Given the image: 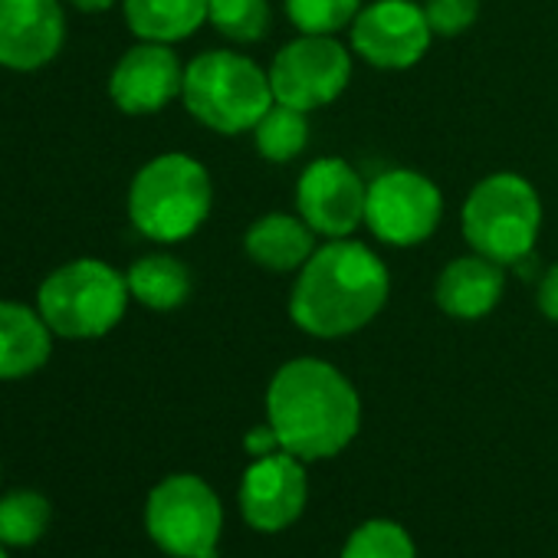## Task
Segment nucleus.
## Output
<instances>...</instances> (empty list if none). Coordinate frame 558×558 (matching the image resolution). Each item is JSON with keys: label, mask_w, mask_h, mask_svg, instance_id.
<instances>
[{"label": "nucleus", "mask_w": 558, "mask_h": 558, "mask_svg": "<svg viewBox=\"0 0 558 558\" xmlns=\"http://www.w3.org/2000/svg\"><path fill=\"white\" fill-rule=\"evenodd\" d=\"M388 293V266L368 243L326 240L296 272L290 319L313 339H345L378 319Z\"/></svg>", "instance_id": "f257e3e1"}, {"label": "nucleus", "mask_w": 558, "mask_h": 558, "mask_svg": "<svg viewBox=\"0 0 558 558\" xmlns=\"http://www.w3.org/2000/svg\"><path fill=\"white\" fill-rule=\"evenodd\" d=\"M184 89V66L168 44L138 40L109 73V99L125 116H155Z\"/></svg>", "instance_id": "ddd939ff"}, {"label": "nucleus", "mask_w": 558, "mask_h": 558, "mask_svg": "<svg viewBox=\"0 0 558 558\" xmlns=\"http://www.w3.org/2000/svg\"><path fill=\"white\" fill-rule=\"evenodd\" d=\"M303 463L306 460L279 450L256 457L246 466L240 480V509L256 532H283L303 515L310 496V476Z\"/></svg>", "instance_id": "f8f14e48"}, {"label": "nucleus", "mask_w": 558, "mask_h": 558, "mask_svg": "<svg viewBox=\"0 0 558 558\" xmlns=\"http://www.w3.org/2000/svg\"><path fill=\"white\" fill-rule=\"evenodd\" d=\"M122 11L138 40L168 47L207 24V0H122Z\"/></svg>", "instance_id": "a211bd4d"}, {"label": "nucleus", "mask_w": 558, "mask_h": 558, "mask_svg": "<svg viewBox=\"0 0 558 558\" xmlns=\"http://www.w3.org/2000/svg\"><path fill=\"white\" fill-rule=\"evenodd\" d=\"M352 53L375 70H411L430 50V24L417 0H372L349 27Z\"/></svg>", "instance_id": "9d476101"}, {"label": "nucleus", "mask_w": 558, "mask_h": 558, "mask_svg": "<svg viewBox=\"0 0 558 558\" xmlns=\"http://www.w3.org/2000/svg\"><path fill=\"white\" fill-rule=\"evenodd\" d=\"M424 14L434 37H460L480 17V0H424Z\"/></svg>", "instance_id": "393cba45"}, {"label": "nucleus", "mask_w": 558, "mask_h": 558, "mask_svg": "<svg viewBox=\"0 0 558 558\" xmlns=\"http://www.w3.org/2000/svg\"><path fill=\"white\" fill-rule=\"evenodd\" d=\"M0 558H8V545L4 542H0Z\"/></svg>", "instance_id": "c85d7f7f"}, {"label": "nucleus", "mask_w": 558, "mask_h": 558, "mask_svg": "<svg viewBox=\"0 0 558 558\" xmlns=\"http://www.w3.org/2000/svg\"><path fill=\"white\" fill-rule=\"evenodd\" d=\"M365 0H283V11L300 34L339 37V31L352 27Z\"/></svg>", "instance_id": "5701e85b"}, {"label": "nucleus", "mask_w": 558, "mask_h": 558, "mask_svg": "<svg viewBox=\"0 0 558 558\" xmlns=\"http://www.w3.org/2000/svg\"><path fill=\"white\" fill-rule=\"evenodd\" d=\"M460 230L473 253L499 266H519L532 256L542 230V201L532 181L496 171L473 184L460 210Z\"/></svg>", "instance_id": "423d86ee"}, {"label": "nucleus", "mask_w": 558, "mask_h": 558, "mask_svg": "<svg viewBox=\"0 0 558 558\" xmlns=\"http://www.w3.org/2000/svg\"><path fill=\"white\" fill-rule=\"evenodd\" d=\"M342 558H417V548L398 522L372 519L349 535Z\"/></svg>", "instance_id": "b1692460"}, {"label": "nucleus", "mask_w": 558, "mask_h": 558, "mask_svg": "<svg viewBox=\"0 0 558 558\" xmlns=\"http://www.w3.org/2000/svg\"><path fill=\"white\" fill-rule=\"evenodd\" d=\"M310 145V112L272 102L253 125V148L263 161L287 165L300 158Z\"/></svg>", "instance_id": "aec40b11"}, {"label": "nucleus", "mask_w": 558, "mask_h": 558, "mask_svg": "<svg viewBox=\"0 0 558 558\" xmlns=\"http://www.w3.org/2000/svg\"><path fill=\"white\" fill-rule=\"evenodd\" d=\"M129 293L138 306L155 313H171L191 296V272L171 253H148L125 269Z\"/></svg>", "instance_id": "6ab92c4d"}, {"label": "nucleus", "mask_w": 558, "mask_h": 558, "mask_svg": "<svg viewBox=\"0 0 558 558\" xmlns=\"http://www.w3.org/2000/svg\"><path fill=\"white\" fill-rule=\"evenodd\" d=\"M184 109L217 135L253 132L276 102L269 73L233 50H207L184 66Z\"/></svg>", "instance_id": "39448f33"}, {"label": "nucleus", "mask_w": 558, "mask_h": 558, "mask_svg": "<svg viewBox=\"0 0 558 558\" xmlns=\"http://www.w3.org/2000/svg\"><path fill=\"white\" fill-rule=\"evenodd\" d=\"M243 450L256 460V457L279 453V450H283V444H279V434H276V430H272V424L266 421V424H256V427H250V430H246V437H243Z\"/></svg>", "instance_id": "bb28decb"}, {"label": "nucleus", "mask_w": 558, "mask_h": 558, "mask_svg": "<svg viewBox=\"0 0 558 558\" xmlns=\"http://www.w3.org/2000/svg\"><path fill=\"white\" fill-rule=\"evenodd\" d=\"M145 529L171 558H217L223 509L201 476L174 473L148 493Z\"/></svg>", "instance_id": "0eeeda50"}, {"label": "nucleus", "mask_w": 558, "mask_h": 558, "mask_svg": "<svg viewBox=\"0 0 558 558\" xmlns=\"http://www.w3.org/2000/svg\"><path fill=\"white\" fill-rule=\"evenodd\" d=\"M66 40L60 0H0V66L34 73L53 63Z\"/></svg>", "instance_id": "4468645a"}, {"label": "nucleus", "mask_w": 558, "mask_h": 558, "mask_svg": "<svg viewBox=\"0 0 558 558\" xmlns=\"http://www.w3.org/2000/svg\"><path fill=\"white\" fill-rule=\"evenodd\" d=\"M535 303H538V313L558 326V263H551L542 279H538V293H535Z\"/></svg>", "instance_id": "a878e982"}, {"label": "nucleus", "mask_w": 558, "mask_h": 558, "mask_svg": "<svg viewBox=\"0 0 558 558\" xmlns=\"http://www.w3.org/2000/svg\"><path fill=\"white\" fill-rule=\"evenodd\" d=\"M53 352V329L37 306L0 300V381L40 372Z\"/></svg>", "instance_id": "f3484780"}, {"label": "nucleus", "mask_w": 558, "mask_h": 558, "mask_svg": "<svg viewBox=\"0 0 558 558\" xmlns=\"http://www.w3.org/2000/svg\"><path fill=\"white\" fill-rule=\"evenodd\" d=\"M502 293H506V266L473 250L466 256L450 259L434 283V300L440 313L460 323L486 319L499 306Z\"/></svg>", "instance_id": "2eb2a0df"}, {"label": "nucleus", "mask_w": 558, "mask_h": 558, "mask_svg": "<svg viewBox=\"0 0 558 558\" xmlns=\"http://www.w3.org/2000/svg\"><path fill=\"white\" fill-rule=\"evenodd\" d=\"M368 181L336 155L316 158L296 181V214L326 240L352 236L365 223Z\"/></svg>", "instance_id": "9b49d317"}, {"label": "nucleus", "mask_w": 558, "mask_h": 558, "mask_svg": "<svg viewBox=\"0 0 558 558\" xmlns=\"http://www.w3.org/2000/svg\"><path fill=\"white\" fill-rule=\"evenodd\" d=\"M266 421L287 453L300 460H329L355 440L362 401L336 365L323 359H293L279 365L266 388Z\"/></svg>", "instance_id": "f03ea898"}, {"label": "nucleus", "mask_w": 558, "mask_h": 558, "mask_svg": "<svg viewBox=\"0 0 558 558\" xmlns=\"http://www.w3.org/2000/svg\"><path fill=\"white\" fill-rule=\"evenodd\" d=\"M53 506L34 489H14L0 496V542L8 548H31L50 529Z\"/></svg>", "instance_id": "412c9836"}, {"label": "nucleus", "mask_w": 558, "mask_h": 558, "mask_svg": "<svg viewBox=\"0 0 558 558\" xmlns=\"http://www.w3.org/2000/svg\"><path fill=\"white\" fill-rule=\"evenodd\" d=\"M440 217L444 194L427 174L414 168H391L368 181L365 227L375 240L401 250L421 246L437 233Z\"/></svg>", "instance_id": "1a4fd4ad"}, {"label": "nucleus", "mask_w": 558, "mask_h": 558, "mask_svg": "<svg viewBox=\"0 0 558 558\" xmlns=\"http://www.w3.org/2000/svg\"><path fill=\"white\" fill-rule=\"evenodd\" d=\"M207 24L230 44H256L269 31L266 0H207Z\"/></svg>", "instance_id": "4be33fe9"}, {"label": "nucleus", "mask_w": 558, "mask_h": 558, "mask_svg": "<svg viewBox=\"0 0 558 558\" xmlns=\"http://www.w3.org/2000/svg\"><path fill=\"white\" fill-rule=\"evenodd\" d=\"M272 99L300 112L332 106L352 80V50L339 37L300 34L269 63Z\"/></svg>", "instance_id": "6e6552de"}, {"label": "nucleus", "mask_w": 558, "mask_h": 558, "mask_svg": "<svg viewBox=\"0 0 558 558\" xmlns=\"http://www.w3.org/2000/svg\"><path fill=\"white\" fill-rule=\"evenodd\" d=\"M132 303L125 272L96 256H80L57 266L37 290V310L60 339L109 336Z\"/></svg>", "instance_id": "20e7f679"}, {"label": "nucleus", "mask_w": 558, "mask_h": 558, "mask_svg": "<svg viewBox=\"0 0 558 558\" xmlns=\"http://www.w3.org/2000/svg\"><path fill=\"white\" fill-rule=\"evenodd\" d=\"M125 207L142 236L155 243H181L204 227L214 207L210 171L184 151L155 155L135 171Z\"/></svg>", "instance_id": "7ed1b4c3"}, {"label": "nucleus", "mask_w": 558, "mask_h": 558, "mask_svg": "<svg viewBox=\"0 0 558 558\" xmlns=\"http://www.w3.org/2000/svg\"><path fill=\"white\" fill-rule=\"evenodd\" d=\"M316 236L319 233L300 214L272 210V214H263L259 220L250 223V230L243 236V250L259 269L300 272L319 246Z\"/></svg>", "instance_id": "dca6fc26"}, {"label": "nucleus", "mask_w": 558, "mask_h": 558, "mask_svg": "<svg viewBox=\"0 0 558 558\" xmlns=\"http://www.w3.org/2000/svg\"><path fill=\"white\" fill-rule=\"evenodd\" d=\"M66 4H73L83 14H102V11H109L116 4V0H66Z\"/></svg>", "instance_id": "cd10ccee"}]
</instances>
